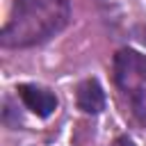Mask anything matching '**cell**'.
Here are the masks:
<instances>
[{
  "instance_id": "1",
  "label": "cell",
  "mask_w": 146,
  "mask_h": 146,
  "mask_svg": "<svg viewBox=\"0 0 146 146\" xmlns=\"http://www.w3.org/2000/svg\"><path fill=\"white\" fill-rule=\"evenodd\" d=\"M71 21V0H14L0 32L5 48H34L57 36Z\"/></svg>"
},
{
  "instance_id": "2",
  "label": "cell",
  "mask_w": 146,
  "mask_h": 146,
  "mask_svg": "<svg viewBox=\"0 0 146 146\" xmlns=\"http://www.w3.org/2000/svg\"><path fill=\"white\" fill-rule=\"evenodd\" d=\"M114 82L128 98L132 116L146 128V55L135 48H121L112 62Z\"/></svg>"
},
{
  "instance_id": "3",
  "label": "cell",
  "mask_w": 146,
  "mask_h": 146,
  "mask_svg": "<svg viewBox=\"0 0 146 146\" xmlns=\"http://www.w3.org/2000/svg\"><path fill=\"white\" fill-rule=\"evenodd\" d=\"M16 91H18V98L23 100V105L32 114H36L39 119H48L57 110V96L50 89H46V87H39V84H18Z\"/></svg>"
},
{
  "instance_id": "4",
  "label": "cell",
  "mask_w": 146,
  "mask_h": 146,
  "mask_svg": "<svg viewBox=\"0 0 146 146\" xmlns=\"http://www.w3.org/2000/svg\"><path fill=\"white\" fill-rule=\"evenodd\" d=\"M75 103L84 114H100L105 110V91L96 78H87L75 89Z\"/></svg>"
}]
</instances>
